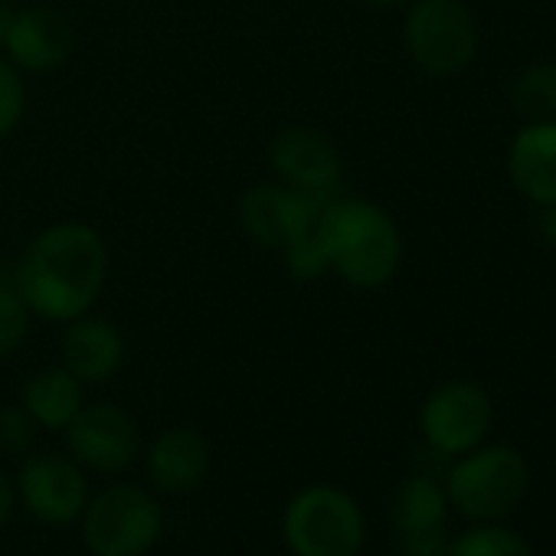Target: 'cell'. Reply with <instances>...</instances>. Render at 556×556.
Returning a JSON list of instances; mask_svg holds the SVG:
<instances>
[{
	"label": "cell",
	"instance_id": "6da1fadb",
	"mask_svg": "<svg viewBox=\"0 0 556 556\" xmlns=\"http://www.w3.org/2000/svg\"><path fill=\"white\" fill-rule=\"evenodd\" d=\"M112 271L105 236L83 219H60L40 229L14 262V282L34 318L70 325L89 315Z\"/></svg>",
	"mask_w": 556,
	"mask_h": 556
},
{
	"label": "cell",
	"instance_id": "7a4b0ae2",
	"mask_svg": "<svg viewBox=\"0 0 556 556\" xmlns=\"http://www.w3.org/2000/svg\"><path fill=\"white\" fill-rule=\"evenodd\" d=\"M318 236L331 275L357 292L387 289L403 268V232L390 210L374 200L338 193L318 213Z\"/></svg>",
	"mask_w": 556,
	"mask_h": 556
},
{
	"label": "cell",
	"instance_id": "3957f363",
	"mask_svg": "<svg viewBox=\"0 0 556 556\" xmlns=\"http://www.w3.org/2000/svg\"><path fill=\"white\" fill-rule=\"evenodd\" d=\"M442 488L448 507L465 520H504L517 510L530 488V465L523 452L507 442H481L448 465Z\"/></svg>",
	"mask_w": 556,
	"mask_h": 556
},
{
	"label": "cell",
	"instance_id": "277c9868",
	"mask_svg": "<svg viewBox=\"0 0 556 556\" xmlns=\"http://www.w3.org/2000/svg\"><path fill=\"white\" fill-rule=\"evenodd\" d=\"M403 47L426 76H462L481 47L478 17L468 0H409L403 17Z\"/></svg>",
	"mask_w": 556,
	"mask_h": 556
},
{
	"label": "cell",
	"instance_id": "5b68a950",
	"mask_svg": "<svg viewBox=\"0 0 556 556\" xmlns=\"http://www.w3.org/2000/svg\"><path fill=\"white\" fill-rule=\"evenodd\" d=\"M364 536V510L338 484H308L282 510V540L292 556H357Z\"/></svg>",
	"mask_w": 556,
	"mask_h": 556
},
{
	"label": "cell",
	"instance_id": "8992f818",
	"mask_svg": "<svg viewBox=\"0 0 556 556\" xmlns=\"http://www.w3.org/2000/svg\"><path fill=\"white\" fill-rule=\"evenodd\" d=\"M79 520L86 549L92 556H144L164 530V510L157 497L125 481L89 494Z\"/></svg>",
	"mask_w": 556,
	"mask_h": 556
},
{
	"label": "cell",
	"instance_id": "52a82bcc",
	"mask_svg": "<svg viewBox=\"0 0 556 556\" xmlns=\"http://www.w3.org/2000/svg\"><path fill=\"white\" fill-rule=\"evenodd\" d=\"M494 426V403L475 380H445L419 406V432L442 458H458L481 445Z\"/></svg>",
	"mask_w": 556,
	"mask_h": 556
},
{
	"label": "cell",
	"instance_id": "ba28073f",
	"mask_svg": "<svg viewBox=\"0 0 556 556\" xmlns=\"http://www.w3.org/2000/svg\"><path fill=\"white\" fill-rule=\"evenodd\" d=\"M268 167L286 184L315 200H334L344 184V154L338 141L315 125H286L268 141Z\"/></svg>",
	"mask_w": 556,
	"mask_h": 556
},
{
	"label": "cell",
	"instance_id": "9c48e42d",
	"mask_svg": "<svg viewBox=\"0 0 556 556\" xmlns=\"http://www.w3.org/2000/svg\"><path fill=\"white\" fill-rule=\"evenodd\" d=\"M14 491L30 517L50 527L76 523L89 504L86 468L70 452H27Z\"/></svg>",
	"mask_w": 556,
	"mask_h": 556
},
{
	"label": "cell",
	"instance_id": "30bf717a",
	"mask_svg": "<svg viewBox=\"0 0 556 556\" xmlns=\"http://www.w3.org/2000/svg\"><path fill=\"white\" fill-rule=\"evenodd\" d=\"M325 203L328 200L305 197L271 177V180H255L239 193L236 219H239V229L258 249L282 252L318 223V213Z\"/></svg>",
	"mask_w": 556,
	"mask_h": 556
},
{
	"label": "cell",
	"instance_id": "8fae6325",
	"mask_svg": "<svg viewBox=\"0 0 556 556\" xmlns=\"http://www.w3.org/2000/svg\"><path fill=\"white\" fill-rule=\"evenodd\" d=\"M70 455L96 475H122L141 452L138 422L115 403H86L66 426Z\"/></svg>",
	"mask_w": 556,
	"mask_h": 556
},
{
	"label": "cell",
	"instance_id": "7c38bea8",
	"mask_svg": "<svg viewBox=\"0 0 556 556\" xmlns=\"http://www.w3.org/2000/svg\"><path fill=\"white\" fill-rule=\"evenodd\" d=\"M390 523L400 556H448L452 533L442 481L422 471L403 478L390 504Z\"/></svg>",
	"mask_w": 556,
	"mask_h": 556
},
{
	"label": "cell",
	"instance_id": "4fadbf2b",
	"mask_svg": "<svg viewBox=\"0 0 556 556\" xmlns=\"http://www.w3.org/2000/svg\"><path fill=\"white\" fill-rule=\"evenodd\" d=\"M73 47H76L73 24L60 11L34 4V8H21L14 14L4 56L21 73L47 76V73H56L70 63Z\"/></svg>",
	"mask_w": 556,
	"mask_h": 556
},
{
	"label": "cell",
	"instance_id": "5bb4252c",
	"mask_svg": "<svg viewBox=\"0 0 556 556\" xmlns=\"http://www.w3.org/2000/svg\"><path fill=\"white\" fill-rule=\"evenodd\" d=\"M63 341H60V364L89 383H109L128 357V341L118 331V325H112L109 318L99 315H83L73 318L70 325H63Z\"/></svg>",
	"mask_w": 556,
	"mask_h": 556
},
{
	"label": "cell",
	"instance_id": "9a60e30c",
	"mask_svg": "<svg viewBox=\"0 0 556 556\" xmlns=\"http://www.w3.org/2000/svg\"><path fill=\"white\" fill-rule=\"evenodd\" d=\"M507 180L533 206L556 203V118L523 122L507 144Z\"/></svg>",
	"mask_w": 556,
	"mask_h": 556
},
{
	"label": "cell",
	"instance_id": "2e32d148",
	"mask_svg": "<svg viewBox=\"0 0 556 556\" xmlns=\"http://www.w3.org/2000/svg\"><path fill=\"white\" fill-rule=\"evenodd\" d=\"M148 481L161 494H187L200 488L213 465V448L203 432L174 426L161 432L148 448Z\"/></svg>",
	"mask_w": 556,
	"mask_h": 556
},
{
	"label": "cell",
	"instance_id": "e0dca14e",
	"mask_svg": "<svg viewBox=\"0 0 556 556\" xmlns=\"http://www.w3.org/2000/svg\"><path fill=\"white\" fill-rule=\"evenodd\" d=\"M21 406L34 416L40 429L66 432L76 413L86 406V383L76 380L63 364L40 367L21 390Z\"/></svg>",
	"mask_w": 556,
	"mask_h": 556
},
{
	"label": "cell",
	"instance_id": "ac0fdd59",
	"mask_svg": "<svg viewBox=\"0 0 556 556\" xmlns=\"http://www.w3.org/2000/svg\"><path fill=\"white\" fill-rule=\"evenodd\" d=\"M510 105L523 122L556 118V66L553 63H530L510 79Z\"/></svg>",
	"mask_w": 556,
	"mask_h": 556
},
{
	"label": "cell",
	"instance_id": "d6986e66",
	"mask_svg": "<svg viewBox=\"0 0 556 556\" xmlns=\"http://www.w3.org/2000/svg\"><path fill=\"white\" fill-rule=\"evenodd\" d=\"M448 556H533L530 543L520 530L507 527L504 520L471 523L448 543Z\"/></svg>",
	"mask_w": 556,
	"mask_h": 556
},
{
	"label": "cell",
	"instance_id": "ffe728a7",
	"mask_svg": "<svg viewBox=\"0 0 556 556\" xmlns=\"http://www.w3.org/2000/svg\"><path fill=\"white\" fill-rule=\"evenodd\" d=\"M30 318L34 312L14 282V265H0V361L14 357L27 344Z\"/></svg>",
	"mask_w": 556,
	"mask_h": 556
},
{
	"label": "cell",
	"instance_id": "44dd1931",
	"mask_svg": "<svg viewBox=\"0 0 556 556\" xmlns=\"http://www.w3.org/2000/svg\"><path fill=\"white\" fill-rule=\"evenodd\" d=\"M278 255H282V265H286V271L295 278V282H318V278L331 275L328 255H325V245H321V236H318V223L305 236H299L292 245H286Z\"/></svg>",
	"mask_w": 556,
	"mask_h": 556
},
{
	"label": "cell",
	"instance_id": "7402d4cb",
	"mask_svg": "<svg viewBox=\"0 0 556 556\" xmlns=\"http://www.w3.org/2000/svg\"><path fill=\"white\" fill-rule=\"evenodd\" d=\"M27 115V83L24 73L0 56V141H8Z\"/></svg>",
	"mask_w": 556,
	"mask_h": 556
},
{
	"label": "cell",
	"instance_id": "603a6c76",
	"mask_svg": "<svg viewBox=\"0 0 556 556\" xmlns=\"http://www.w3.org/2000/svg\"><path fill=\"white\" fill-rule=\"evenodd\" d=\"M37 422L34 416L17 403L0 409V452L8 455H27L37 442Z\"/></svg>",
	"mask_w": 556,
	"mask_h": 556
},
{
	"label": "cell",
	"instance_id": "cb8c5ba5",
	"mask_svg": "<svg viewBox=\"0 0 556 556\" xmlns=\"http://www.w3.org/2000/svg\"><path fill=\"white\" fill-rule=\"evenodd\" d=\"M536 232L546 245L556 249V203L536 206Z\"/></svg>",
	"mask_w": 556,
	"mask_h": 556
},
{
	"label": "cell",
	"instance_id": "d4e9b609",
	"mask_svg": "<svg viewBox=\"0 0 556 556\" xmlns=\"http://www.w3.org/2000/svg\"><path fill=\"white\" fill-rule=\"evenodd\" d=\"M14 504H17V491H14V478L0 468V527H4L14 514Z\"/></svg>",
	"mask_w": 556,
	"mask_h": 556
},
{
	"label": "cell",
	"instance_id": "484cf974",
	"mask_svg": "<svg viewBox=\"0 0 556 556\" xmlns=\"http://www.w3.org/2000/svg\"><path fill=\"white\" fill-rule=\"evenodd\" d=\"M14 14H17V8L11 4V0H0V56H4V47H8V34H11Z\"/></svg>",
	"mask_w": 556,
	"mask_h": 556
},
{
	"label": "cell",
	"instance_id": "4316f807",
	"mask_svg": "<svg viewBox=\"0 0 556 556\" xmlns=\"http://www.w3.org/2000/svg\"><path fill=\"white\" fill-rule=\"evenodd\" d=\"M364 4H370L374 11H396V8H406L409 0H364Z\"/></svg>",
	"mask_w": 556,
	"mask_h": 556
},
{
	"label": "cell",
	"instance_id": "83f0119b",
	"mask_svg": "<svg viewBox=\"0 0 556 556\" xmlns=\"http://www.w3.org/2000/svg\"><path fill=\"white\" fill-rule=\"evenodd\" d=\"M553 66H556V63H553Z\"/></svg>",
	"mask_w": 556,
	"mask_h": 556
}]
</instances>
